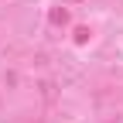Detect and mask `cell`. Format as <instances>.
Segmentation results:
<instances>
[{"label": "cell", "mask_w": 123, "mask_h": 123, "mask_svg": "<svg viewBox=\"0 0 123 123\" xmlns=\"http://www.w3.org/2000/svg\"><path fill=\"white\" fill-rule=\"evenodd\" d=\"M38 92H41V99H44V103H55V96H58V92H55V82H48V79L38 82Z\"/></svg>", "instance_id": "cell-2"}, {"label": "cell", "mask_w": 123, "mask_h": 123, "mask_svg": "<svg viewBox=\"0 0 123 123\" xmlns=\"http://www.w3.org/2000/svg\"><path fill=\"white\" fill-rule=\"evenodd\" d=\"M55 4H62V7H65V4H82V0H55Z\"/></svg>", "instance_id": "cell-4"}, {"label": "cell", "mask_w": 123, "mask_h": 123, "mask_svg": "<svg viewBox=\"0 0 123 123\" xmlns=\"http://www.w3.org/2000/svg\"><path fill=\"white\" fill-rule=\"evenodd\" d=\"M48 21H51L55 27H65V24L72 21V17H68V7H51V10H48Z\"/></svg>", "instance_id": "cell-1"}, {"label": "cell", "mask_w": 123, "mask_h": 123, "mask_svg": "<svg viewBox=\"0 0 123 123\" xmlns=\"http://www.w3.org/2000/svg\"><path fill=\"white\" fill-rule=\"evenodd\" d=\"M89 34H92V31H89L86 24H79V27H75V34H72V41H75V44H86V41H89Z\"/></svg>", "instance_id": "cell-3"}]
</instances>
